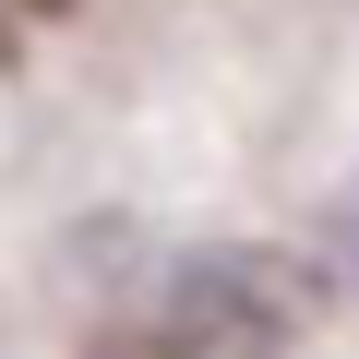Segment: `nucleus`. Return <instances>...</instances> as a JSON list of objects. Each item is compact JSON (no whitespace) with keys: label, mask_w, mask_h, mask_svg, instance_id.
<instances>
[{"label":"nucleus","mask_w":359,"mask_h":359,"mask_svg":"<svg viewBox=\"0 0 359 359\" xmlns=\"http://www.w3.org/2000/svg\"><path fill=\"white\" fill-rule=\"evenodd\" d=\"M287 311V287L252 264V252H180V264H144L84 335V359H216L240 335H264Z\"/></svg>","instance_id":"obj_1"},{"label":"nucleus","mask_w":359,"mask_h":359,"mask_svg":"<svg viewBox=\"0 0 359 359\" xmlns=\"http://www.w3.org/2000/svg\"><path fill=\"white\" fill-rule=\"evenodd\" d=\"M323 264L359 287V180H347V192H335V228H323Z\"/></svg>","instance_id":"obj_2"},{"label":"nucleus","mask_w":359,"mask_h":359,"mask_svg":"<svg viewBox=\"0 0 359 359\" xmlns=\"http://www.w3.org/2000/svg\"><path fill=\"white\" fill-rule=\"evenodd\" d=\"M25 13H72V0H25Z\"/></svg>","instance_id":"obj_3"}]
</instances>
